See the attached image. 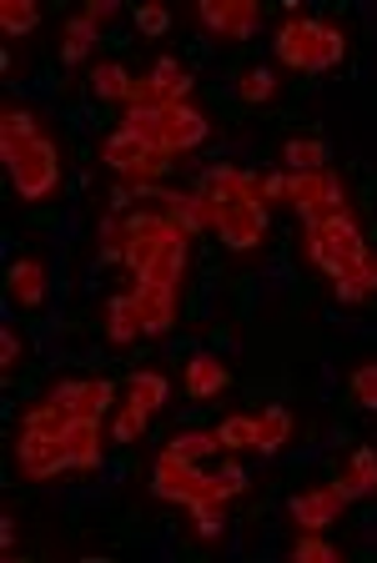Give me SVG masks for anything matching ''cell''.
<instances>
[{"mask_svg":"<svg viewBox=\"0 0 377 563\" xmlns=\"http://www.w3.org/2000/svg\"><path fill=\"white\" fill-rule=\"evenodd\" d=\"M271 46H277V60L292 70H332L347 56V35L342 25L312 21V15H287Z\"/></svg>","mask_w":377,"mask_h":563,"instance_id":"1","label":"cell"},{"mask_svg":"<svg viewBox=\"0 0 377 563\" xmlns=\"http://www.w3.org/2000/svg\"><path fill=\"white\" fill-rule=\"evenodd\" d=\"M152 493H156V498H166V504H181V508L226 504V493H222V483H217V473H201L191 457L171 453V448H162V453H156Z\"/></svg>","mask_w":377,"mask_h":563,"instance_id":"2","label":"cell"},{"mask_svg":"<svg viewBox=\"0 0 377 563\" xmlns=\"http://www.w3.org/2000/svg\"><path fill=\"white\" fill-rule=\"evenodd\" d=\"M5 176L21 201H41L60 187V146L51 136H36L25 146H11L5 152Z\"/></svg>","mask_w":377,"mask_h":563,"instance_id":"3","label":"cell"},{"mask_svg":"<svg viewBox=\"0 0 377 563\" xmlns=\"http://www.w3.org/2000/svg\"><path fill=\"white\" fill-rule=\"evenodd\" d=\"M181 236V227L166 211H131L126 217V242H121V262H126L131 282H142L152 272V262L162 257V246Z\"/></svg>","mask_w":377,"mask_h":563,"instance_id":"4","label":"cell"},{"mask_svg":"<svg viewBox=\"0 0 377 563\" xmlns=\"http://www.w3.org/2000/svg\"><path fill=\"white\" fill-rule=\"evenodd\" d=\"M15 463L31 483H46L56 473L71 468L66 457V438H51V433H36V428H21V443H15Z\"/></svg>","mask_w":377,"mask_h":563,"instance_id":"5","label":"cell"},{"mask_svg":"<svg viewBox=\"0 0 377 563\" xmlns=\"http://www.w3.org/2000/svg\"><path fill=\"white\" fill-rule=\"evenodd\" d=\"M197 21L207 31H217L222 41H252L262 25V5L257 0H201Z\"/></svg>","mask_w":377,"mask_h":563,"instance_id":"6","label":"cell"},{"mask_svg":"<svg viewBox=\"0 0 377 563\" xmlns=\"http://www.w3.org/2000/svg\"><path fill=\"white\" fill-rule=\"evenodd\" d=\"M342 508H347V493H342L337 483H318V488H307V493H292L287 514H292V523L302 528V533H322L328 523L342 518Z\"/></svg>","mask_w":377,"mask_h":563,"instance_id":"7","label":"cell"},{"mask_svg":"<svg viewBox=\"0 0 377 563\" xmlns=\"http://www.w3.org/2000/svg\"><path fill=\"white\" fill-rule=\"evenodd\" d=\"M207 117H201L191 101H181V106H166L162 111V152L166 156H181V152H191V146H201L207 141Z\"/></svg>","mask_w":377,"mask_h":563,"instance_id":"8","label":"cell"},{"mask_svg":"<svg viewBox=\"0 0 377 563\" xmlns=\"http://www.w3.org/2000/svg\"><path fill=\"white\" fill-rule=\"evenodd\" d=\"M131 292H136V312H142V338H166V332L177 328V287L142 282Z\"/></svg>","mask_w":377,"mask_h":563,"instance_id":"9","label":"cell"},{"mask_svg":"<svg viewBox=\"0 0 377 563\" xmlns=\"http://www.w3.org/2000/svg\"><path fill=\"white\" fill-rule=\"evenodd\" d=\"M217 236H222L232 252H257V246L267 242V207H226Z\"/></svg>","mask_w":377,"mask_h":563,"instance_id":"10","label":"cell"},{"mask_svg":"<svg viewBox=\"0 0 377 563\" xmlns=\"http://www.w3.org/2000/svg\"><path fill=\"white\" fill-rule=\"evenodd\" d=\"M66 457H71V473L101 468V418H71V428H66Z\"/></svg>","mask_w":377,"mask_h":563,"instance_id":"11","label":"cell"},{"mask_svg":"<svg viewBox=\"0 0 377 563\" xmlns=\"http://www.w3.org/2000/svg\"><path fill=\"white\" fill-rule=\"evenodd\" d=\"M5 292H11L15 307H41V297H46V262L15 257L11 272H5Z\"/></svg>","mask_w":377,"mask_h":563,"instance_id":"12","label":"cell"},{"mask_svg":"<svg viewBox=\"0 0 377 563\" xmlns=\"http://www.w3.org/2000/svg\"><path fill=\"white\" fill-rule=\"evenodd\" d=\"M337 488L353 498H377V448H357L347 463L337 468Z\"/></svg>","mask_w":377,"mask_h":563,"instance_id":"13","label":"cell"},{"mask_svg":"<svg viewBox=\"0 0 377 563\" xmlns=\"http://www.w3.org/2000/svg\"><path fill=\"white\" fill-rule=\"evenodd\" d=\"M226 387H232V373H226V363H217L212 352H197L187 363V393L191 398H222Z\"/></svg>","mask_w":377,"mask_h":563,"instance_id":"14","label":"cell"},{"mask_svg":"<svg viewBox=\"0 0 377 563\" xmlns=\"http://www.w3.org/2000/svg\"><path fill=\"white\" fill-rule=\"evenodd\" d=\"M142 338V312H136V292H121L107 302V342L111 347H131Z\"/></svg>","mask_w":377,"mask_h":563,"instance_id":"15","label":"cell"},{"mask_svg":"<svg viewBox=\"0 0 377 563\" xmlns=\"http://www.w3.org/2000/svg\"><path fill=\"white\" fill-rule=\"evenodd\" d=\"M117 387L107 377H86V383H66V402H71L76 418H107Z\"/></svg>","mask_w":377,"mask_h":563,"instance_id":"16","label":"cell"},{"mask_svg":"<svg viewBox=\"0 0 377 563\" xmlns=\"http://www.w3.org/2000/svg\"><path fill=\"white\" fill-rule=\"evenodd\" d=\"M187 242H191L187 232L171 236V242L162 246V257L152 262V272H146L142 282H162V287H177V292H181V277H187ZM142 282H136V287H142Z\"/></svg>","mask_w":377,"mask_h":563,"instance_id":"17","label":"cell"},{"mask_svg":"<svg viewBox=\"0 0 377 563\" xmlns=\"http://www.w3.org/2000/svg\"><path fill=\"white\" fill-rule=\"evenodd\" d=\"M152 81H156V96H162V106H181L191 96V70L181 66L177 56H162L152 66Z\"/></svg>","mask_w":377,"mask_h":563,"instance_id":"18","label":"cell"},{"mask_svg":"<svg viewBox=\"0 0 377 563\" xmlns=\"http://www.w3.org/2000/svg\"><path fill=\"white\" fill-rule=\"evenodd\" d=\"M142 156H152V146H146V141L136 136V131H126V126H121V131H111V136L101 141V162H107L117 176L126 172V166H136V162H142Z\"/></svg>","mask_w":377,"mask_h":563,"instance_id":"19","label":"cell"},{"mask_svg":"<svg viewBox=\"0 0 377 563\" xmlns=\"http://www.w3.org/2000/svg\"><path fill=\"white\" fill-rule=\"evenodd\" d=\"M131 81H136V76H131L121 60H96V66H91V91L101 96V101H121V106H126L131 101Z\"/></svg>","mask_w":377,"mask_h":563,"instance_id":"20","label":"cell"},{"mask_svg":"<svg viewBox=\"0 0 377 563\" xmlns=\"http://www.w3.org/2000/svg\"><path fill=\"white\" fill-rule=\"evenodd\" d=\"M282 162H287V172H322V166H328V141L322 136H292L282 146Z\"/></svg>","mask_w":377,"mask_h":563,"instance_id":"21","label":"cell"},{"mask_svg":"<svg viewBox=\"0 0 377 563\" xmlns=\"http://www.w3.org/2000/svg\"><path fill=\"white\" fill-rule=\"evenodd\" d=\"M91 51H96V25L76 11L71 21H66V31H60V56H66V66H81Z\"/></svg>","mask_w":377,"mask_h":563,"instance_id":"22","label":"cell"},{"mask_svg":"<svg viewBox=\"0 0 377 563\" xmlns=\"http://www.w3.org/2000/svg\"><path fill=\"white\" fill-rule=\"evenodd\" d=\"M166 393H171L166 373H131V377H126V398L142 402L146 412H162V408H166Z\"/></svg>","mask_w":377,"mask_h":563,"instance_id":"23","label":"cell"},{"mask_svg":"<svg viewBox=\"0 0 377 563\" xmlns=\"http://www.w3.org/2000/svg\"><path fill=\"white\" fill-rule=\"evenodd\" d=\"M287 433H292V412L287 408H267L257 412V453H277V448L287 443Z\"/></svg>","mask_w":377,"mask_h":563,"instance_id":"24","label":"cell"},{"mask_svg":"<svg viewBox=\"0 0 377 563\" xmlns=\"http://www.w3.org/2000/svg\"><path fill=\"white\" fill-rule=\"evenodd\" d=\"M36 117L21 111V106H5V117H0V152H11V146H25V141H36Z\"/></svg>","mask_w":377,"mask_h":563,"instance_id":"25","label":"cell"},{"mask_svg":"<svg viewBox=\"0 0 377 563\" xmlns=\"http://www.w3.org/2000/svg\"><path fill=\"white\" fill-rule=\"evenodd\" d=\"M166 166H171V156H156V152L142 156L136 166H126V172H121V187H126V191H152L156 181L166 176Z\"/></svg>","mask_w":377,"mask_h":563,"instance_id":"26","label":"cell"},{"mask_svg":"<svg viewBox=\"0 0 377 563\" xmlns=\"http://www.w3.org/2000/svg\"><path fill=\"white\" fill-rule=\"evenodd\" d=\"M236 96L247 106H267L271 96H277V76H271L267 66H247L242 70V81H236Z\"/></svg>","mask_w":377,"mask_h":563,"instance_id":"27","label":"cell"},{"mask_svg":"<svg viewBox=\"0 0 377 563\" xmlns=\"http://www.w3.org/2000/svg\"><path fill=\"white\" fill-rule=\"evenodd\" d=\"M222 448L226 453H247V448H257V418H247V412H232V418H222Z\"/></svg>","mask_w":377,"mask_h":563,"instance_id":"28","label":"cell"},{"mask_svg":"<svg viewBox=\"0 0 377 563\" xmlns=\"http://www.w3.org/2000/svg\"><path fill=\"white\" fill-rule=\"evenodd\" d=\"M0 25H5V35H31L41 25V5L36 0H5L0 5Z\"/></svg>","mask_w":377,"mask_h":563,"instance_id":"29","label":"cell"},{"mask_svg":"<svg viewBox=\"0 0 377 563\" xmlns=\"http://www.w3.org/2000/svg\"><path fill=\"white\" fill-rule=\"evenodd\" d=\"M191 533L201 543H217L226 533V504H197L191 508Z\"/></svg>","mask_w":377,"mask_h":563,"instance_id":"30","label":"cell"},{"mask_svg":"<svg viewBox=\"0 0 377 563\" xmlns=\"http://www.w3.org/2000/svg\"><path fill=\"white\" fill-rule=\"evenodd\" d=\"M171 453H181V457H191V463H201V457H212V453H226L222 448V433H177L171 438Z\"/></svg>","mask_w":377,"mask_h":563,"instance_id":"31","label":"cell"},{"mask_svg":"<svg viewBox=\"0 0 377 563\" xmlns=\"http://www.w3.org/2000/svg\"><path fill=\"white\" fill-rule=\"evenodd\" d=\"M287 559H292V563H342V549H332V543H322L318 533H302V539H292V549H287Z\"/></svg>","mask_w":377,"mask_h":563,"instance_id":"32","label":"cell"},{"mask_svg":"<svg viewBox=\"0 0 377 563\" xmlns=\"http://www.w3.org/2000/svg\"><path fill=\"white\" fill-rule=\"evenodd\" d=\"M146 422H152V412L142 408V402H121V412H117V443H136V438L146 433Z\"/></svg>","mask_w":377,"mask_h":563,"instance_id":"33","label":"cell"},{"mask_svg":"<svg viewBox=\"0 0 377 563\" xmlns=\"http://www.w3.org/2000/svg\"><path fill=\"white\" fill-rule=\"evenodd\" d=\"M222 217H226V201L217 191L197 187V227L201 232H222Z\"/></svg>","mask_w":377,"mask_h":563,"instance_id":"34","label":"cell"},{"mask_svg":"<svg viewBox=\"0 0 377 563\" xmlns=\"http://www.w3.org/2000/svg\"><path fill=\"white\" fill-rule=\"evenodd\" d=\"M21 357H25V342H21V332L15 328H0V373H5V383L15 377V367H21Z\"/></svg>","mask_w":377,"mask_h":563,"instance_id":"35","label":"cell"},{"mask_svg":"<svg viewBox=\"0 0 377 563\" xmlns=\"http://www.w3.org/2000/svg\"><path fill=\"white\" fill-rule=\"evenodd\" d=\"M353 398H357V408L377 412V363H363L353 373Z\"/></svg>","mask_w":377,"mask_h":563,"instance_id":"36","label":"cell"},{"mask_svg":"<svg viewBox=\"0 0 377 563\" xmlns=\"http://www.w3.org/2000/svg\"><path fill=\"white\" fill-rule=\"evenodd\" d=\"M171 25V11L166 5H136V31L142 35H162Z\"/></svg>","mask_w":377,"mask_h":563,"instance_id":"37","label":"cell"},{"mask_svg":"<svg viewBox=\"0 0 377 563\" xmlns=\"http://www.w3.org/2000/svg\"><path fill=\"white\" fill-rule=\"evenodd\" d=\"M81 15L96 25V31H101V25H107V21H117V15H121V5H117V0H91V5H86Z\"/></svg>","mask_w":377,"mask_h":563,"instance_id":"38","label":"cell"},{"mask_svg":"<svg viewBox=\"0 0 377 563\" xmlns=\"http://www.w3.org/2000/svg\"><path fill=\"white\" fill-rule=\"evenodd\" d=\"M217 483H222V493H226V498H236V493H247V473L236 468V463H226V468L217 473Z\"/></svg>","mask_w":377,"mask_h":563,"instance_id":"39","label":"cell"},{"mask_svg":"<svg viewBox=\"0 0 377 563\" xmlns=\"http://www.w3.org/2000/svg\"><path fill=\"white\" fill-rule=\"evenodd\" d=\"M0 549H5V559L15 553V514H5L0 518Z\"/></svg>","mask_w":377,"mask_h":563,"instance_id":"40","label":"cell"},{"mask_svg":"<svg viewBox=\"0 0 377 563\" xmlns=\"http://www.w3.org/2000/svg\"><path fill=\"white\" fill-rule=\"evenodd\" d=\"M373 292H377V257H373Z\"/></svg>","mask_w":377,"mask_h":563,"instance_id":"41","label":"cell"}]
</instances>
